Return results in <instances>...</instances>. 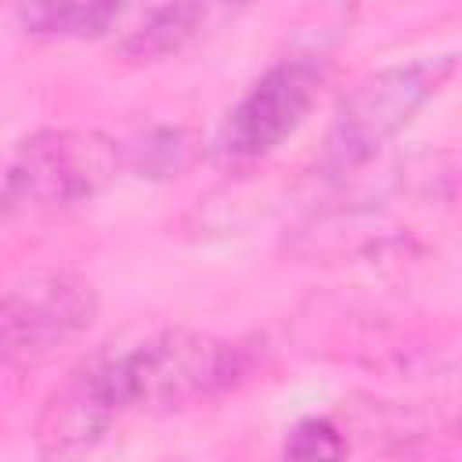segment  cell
I'll use <instances>...</instances> for the list:
<instances>
[{
    "label": "cell",
    "mask_w": 462,
    "mask_h": 462,
    "mask_svg": "<svg viewBox=\"0 0 462 462\" xmlns=\"http://www.w3.org/2000/svg\"><path fill=\"white\" fill-rule=\"evenodd\" d=\"M249 372L242 343L195 332L159 328L123 350L97 354L72 379L116 426L123 415H162L231 390Z\"/></svg>",
    "instance_id": "6da1fadb"
},
{
    "label": "cell",
    "mask_w": 462,
    "mask_h": 462,
    "mask_svg": "<svg viewBox=\"0 0 462 462\" xmlns=\"http://www.w3.org/2000/svg\"><path fill=\"white\" fill-rule=\"evenodd\" d=\"M455 51H440L375 69L357 79L332 112L318 152V170L325 177H350L368 166L440 94V87L455 76Z\"/></svg>",
    "instance_id": "7a4b0ae2"
},
{
    "label": "cell",
    "mask_w": 462,
    "mask_h": 462,
    "mask_svg": "<svg viewBox=\"0 0 462 462\" xmlns=\"http://www.w3.org/2000/svg\"><path fill=\"white\" fill-rule=\"evenodd\" d=\"M325 79L328 58L314 51H296L267 65L227 108L213 137V155L224 166H253L278 152L318 105Z\"/></svg>",
    "instance_id": "3957f363"
},
{
    "label": "cell",
    "mask_w": 462,
    "mask_h": 462,
    "mask_svg": "<svg viewBox=\"0 0 462 462\" xmlns=\"http://www.w3.org/2000/svg\"><path fill=\"white\" fill-rule=\"evenodd\" d=\"M123 170L119 144L94 130H40L25 137L4 177L0 209H65L90 202Z\"/></svg>",
    "instance_id": "277c9868"
},
{
    "label": "cell",
    "mask_w": 462,
    "mask_h": 462,
    "mask_svg": "<svg viewBox=\"0 0 462 462\" xmlns=\"http://www.w3.org/2000/svg\"><path fill=\"white\" fill-rule=\"evenodd\" d=\"M97 318V292L87 278L47 271L0 292V332L11 365H32L79 339Z\"/></svg>",
    "instance_id": "5b68a950"
},
{
    "label": "cell",
    "mask_w": 462,
    "mask_h": 462,
    "mask_svg": "<svg viewBox=\"0 0 462 462\" xmlns=\"http://www.w3.org/2000/svg\"><path fill=\"white\" fill-rule=\"evenodd\" d=\"M209 14H213L209 0H166V4H155L119 40V51H123L126 61H162V58L184 51L202 32Z\"/></svg>",
    "instance_id": "8992f818"
},
{
    "label": "cell",
    "mask_w": 462,
    "mask_h": 462,
    "mask_svg": "<svg viewBox=\"0 0 462 462\" xmlns=\"http://www.w3.org/2000/svg\"><path fill=\"white\" fill-rule=\"evenodd\" d=\"M18 22L40 40H97L119 18V0H14Z\"/></svg>",
    "instance_id": "52a82bcc"
},
{
    "label": "cell",
    "mask_w": 462,
    "mask_h": 462,
    "mask_svg": "<svg viewBox=\"0 0 462 462\" xmlns=\"http://www.w3.org/2000/svg\"><path fill=\"white\" fill-rule=\"evenodd\" d=\"M123 166L137 177H177L191 159V141L177 126H152L134 141L119 144Z\"/></svg>",
    "instance_id": "ba28073f"
},
{
    "label": "cell",
    "mask_w": 462,
    "mask_h": 462,
    "mask_svg": "<svg viewBox=\"0 0 462 462\" xmlns=\"http://www.w3.org/2000/svg\"><path fill=\"white\" fill-rule=\"evenodd\" d=\"M282 451L289 458H339L346 455V433L325 415H307L285 433Z\"/></svg>",
    "instance_id": "9c48e42d"
},
{
    "label": "cell",
    "mask_w": 462,
    "mask_h": 462,
    "mask_svg": "<svg viewBox=\"0 0 462 462\" xmlns=\"http://www.w3.org/2000/svg\"><path fill=\"white\" fill-rule=\"evenodd\" d=\"M0 365H7V346H4V336H0Z\"/></svg>",
    "instance_id": "30bf717a"
}]
</instances>
